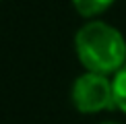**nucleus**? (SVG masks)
<instances>
[{
  "instance_id": "obj_1",
  "label": "nucleus",
  "mask_w": 126,
  "mask_h": 124,
  "mask_svg": "<svg viewBox=\"0 0 126 124\" xmlns=\"http://www.w3.org/2000/svg\"><path fill=\"white\" fill-rule=\"evenodd\" d=\"M77 56L89 72L112 75L126 64V41L118 29L101 21L83 25L75 39Z\"/></svg>"
},
{
  "instance_id": "obj_2",
  "label": "nucleus",
  "mask_w": 126,
  "mask_h": 124,
  "mask_svg": "<svg viewBox=\"0 0 126 124\" xmlns=\"http://www.w3.org/2000/svg\"><path fill=\"white\" fill-rule=\"evenodd\" d=\"M72 103L83 114H95L103 110H114V89L106 75L85 72L72 85Z\"/></svg>"
},
{
  "instance_id": "obj_3",
  "label": "nucleus",
  "mask_w": 126,
  "mask_h": 124,
  "mask_svg": "<svg viewBox=\"0 0 126 124\" xmlns=\"http://www.w3.org/2000/svg\"><path fill=\"white\" fill-rule=\"evenodd\" d=\"M112 89H114L116 108L126 114V64L116 72V77H114V81H112Z\"/></svg>"
},
{
  "instance_id": "obj_4",
  "label": "nucleus",
  "mask_w": 126,
  "mask_h": 124,
  "mask_svg": "<svg viewBox=\"0 0 126 124\" xmlns=\"http://www.w3.org/2000/svg\"><path fill=\"white\" fill-rule=\"evenodd\" d=\"M114 0H72L75 8L79 10V15L83 17H95V15L103 13Z\"/></svg>"
},
{
  "instance_id": "obj_5",
  "label": "nucleus",
  "mask_w": 126,
  "mask_h": 124,
  "mask_svg": "<svg viewBox=\"0 0 126 124\" xmlns=\"http://www.w3.org/2000/svg\"><path fill=\"white\" fill-rule=\"evenodd\" d=\"M101 124H120V122H101Z\"/></svg>"
}]
</instances>
